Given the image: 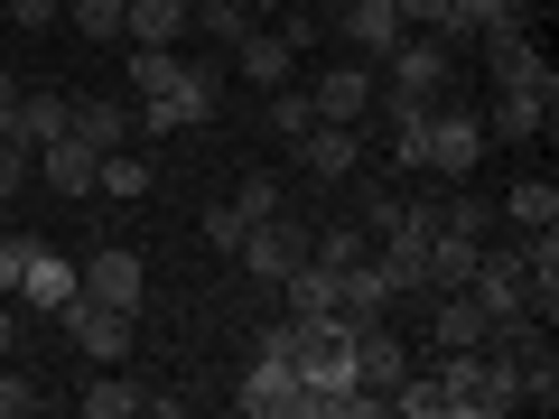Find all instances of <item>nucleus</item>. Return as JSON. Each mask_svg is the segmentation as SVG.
Instances as JSON below:
<instances>
[{"mask_svg":"<svg viewBox=\"0 0 559 419\" xmlns=\"http://www.w3.org/2000/svg\"><path fill=\"white\" fill-rule=\"evenodd\" d=\"M131 131L140 140H168V131H197V121H215V94H224V65H197L178 57V47H131Z\"/></svg>","mask_w":559,"mask_h":419,"instance_id":"obj_1","label":"nucleus"},{"mask_svg":"<svg viewBox=\"0 0 559 419\" xmlns=\"http://www.w3.org/2000/svg\"><path fill=\"white\" fill-rule=\"evenodd\" d=\"M439 400H448V419H503V410H522V382L503 355L457 345V355H439Z\"/></svg>","mask_w":559,"mask_h":419,"instance_id":"obj_2","label":"nucleus"},{"mask_svg":"<svg viewBox=\"0 0 559 419\" xmlns=\"http://www.w3.org/2000/svg\"><path fill=\"white\" fill-rule=\"evenodd\" d=\"M382 94L392 103H448L457 94V47H448L439 28H411V38L382 57Z\"/></svg>","mask_w":559,"mask_h":419,"instance_id":"obj_3","label":"nucleus"},{"mask_svg":"<svg viewBox=\"0 0 559 419\" xmlns=\"http://www.w3.org/2000/svg\"><path fill=\"white\" fill-rule=\"evenodd\" d=\"M485 168V112L476 103H429V178L466 187Z\"/></svg>","mask_w":559,"mask_h":419,"instance_id":"obj_4","label":"nucleus"},{"mask_svg":"<svg viewBox=\"0 0 559 419\" xmlns=\"http://www.w3.org/2000/svg\"><path fill=\"white\" fill-rule=\"evenodd\" d=\"M234 410H242V419H308V382H299V363L261 345V355L242 363V392H234Z\"/></svg>","mask_w":559,"mask_h":419,"instance_id":"obj_5","label":"nucleus"},{"mask_svg":"<svg viewBox=\"0 0 559 419\" xmlns=\"http://www.w3.org/2000/svg\"><path fill=\"white\" fill-rule=\"evenodd\" d=\"M364 149H373V131H355V121H308L299 140H289V159H299L308 187H336L364 168Z\"/></svg>","mask_w":559,"mask_h":419,"instance_id":"obj_6","label":"nucleus"},{"mask_svg":"<svg viewBox=\"0 0 559 419\" xmlns=\"http://www.w3.org/2000/svg\"><path fill=\"white\" fill-rule=\"evenodd\" d=\"M308 234H318V224H308V215H289V205H280V215H261L252 224V234H242V271H252V279H271V289H280V279H289V271H299V261H308Z\"/></svg>","mask_w":559,"mask_h":419,"instance_id":"obj_7","label":"nucleus"},{"mask_svg":"<svg viewBox=\"0 0 559 419\" xmlns=\"http://www.w3.org/2000/svg\"><path fill=\"white\" fill-rule=\"evenodd\" d=\"M466 299L485 308V318H532V271H522V242H485L476 252V279H466Z\"/></svg>","mask_w":559,"mask_h":419,"instance_id":"obj_8","label":"nucleus"},{"mask_svg":"<svg viewBox=\"0 0 559 419\" xmlns=\"http://www.w3.org/2000/svg\"><path fill=\"white\" fill-rule=\"evenodd\" d=\"M140 308H103V299H84V289H75V308H66V336H75V355L84 363H121V355H131V336H140Z\"/></svg>","mask_w":559,"mask_h":419,"instance_id":"obj_9","label":"nucleus"},{"mask_svg":"<svg viewBox=\"0 0 559 419\" xmlns=\"http://www.w3.org/2000/svg\"><path fill=\"white\" fill-rule=\"evenodd\" d=\"M373 103H382V75H373L364 57H355V65H326V75L308 84V112H318V121H355V131H364Z\"/></svg>","mask_w":559,"mask_h":419,"instance_id":"obj_10","label":"nucleus"},{"mask_svg":"<svg viewBox=\"0 0 559 419\" xmlns=\"http://www.w3.org/2000/svg\"><path fill=\"white\" fill-rule=\"evenodd\" d=\"M75 289H84V261H66V252H28V271H20V308L28 318H66L75 308Z\"/></svg>","mask_w":559,"mask_h":419,"instance_id":"obj_11","label":"nucleus"},{"mask_svg":"<svg viewBox=\"0 0 559 419\" xmlns=\"http://www.w3.org/2000/svg\"><path fill=\"white\" fill-rule=\"evenodd\" d=\"M550 75V57H540V38L522 20H503V28H485V84L495 94H513V84H540Z\"/></svg>","mask_w":559,"mask_h":419,"instance_id":"obj_12","label":"nucleus"},{"mask_svg":"<svg viewBox=\"0 0 559 419\" xmlns=\"http://www.w3.org/2000/svg\"><path fill=\"white\" fill-rule=\"evenodd\" d=\"M559 112V75L540 84H513V94H495V112H485V140H540Z\"/></svg>","mask_w":559,"mask_h":419,"instance_id":"obj_13","label":"nucleus"},{"mask_svg":"<svg viewBox=\"0 0 559 419\" xmlns=\"http://www.w3.org/2000/svg\"><path fill=\"white\" fill-rule=\"evenodd\" d=\"M84 299H103V308H140V299H150V261H140L131 242H103V252L84 261Z\"/></svg>","mask_w":559,"mask_h":419,"instance_id":"obj_14","label":"nucleus"},{"mask_svg":"<svg viewBox=\"0 0 559 419\" xmlns=\"http://www.w3.org/2000/svg\"><path fill=\"white\" fill-rule=\"evenodd\" d=\"M224 65H234L242 84H261V94H280V84L299 75V47L280 38V28H242V38L224 47Z\"/></svg>","mask_w":559,"mask_h":419,"instance_id":"obj_15","label":"nucleus"},{"mask_svg":"<svg viewBox=\"0 0 559 419\" xmlns=\"http://www.w3.org/2000/svg\"><path fill=\"white\" fill-rule=\"evenodd\" d=\"M345 345H355V382H364V392H392V382L411 373V345L392 336V318H364V326H345Z\"/></svg>","mask_w":559,"mask_h":419,"instance_id":"obj_16","label":"nucleus"},{"mask_svg":"<svg viewBox=\"0 0 559 419\" xmlns=\"http://www.w3.org/2000/svg\"><path fill=\"white\" fill-rule=\"evenodd\" d=\"M336 28H345V47H355L364 65H382V57H392L401 38H411L392 0H336Z\"/></svg>","mask_w":559,"mask_h":419,"instance_id":"obj_17","label":"nucleus"},{"mask_svg":"<svg viewBox=\"0 0 559 419\" xmlns=\"http://www.w3.org/2000/svg\"><path fill=\"white\" fill-rule=\"evenodd\" d=\"M66 131H75L94 159H103V149H121V140H140L131 131V103H112V94H66Z\"/></svg>","mask_w":559,"mask_h":419,"instance_id":"obj_18","label":"nucleus"},{"mask_svg":"<svg viewBox=\"0 0 559 419\" xmlns=\"http://www.w3.org/2000/svg\"><path fill=\"white\" fill-rule=\"evenodd\" d=\"M187 28V0H121V47H178Z\"/></svg>","mask_w":559,"mask_h":419,"instance_id":"obj_19","label":"nucleus"},{"mask_svg":"<svg viewBox=\"0 0 559 419\" xmlns=\"http://www.w3.org/2000/svg\"><path fill=\"white\" fill-rule=\"evenodd\" d=\"M75 410H84V419H140V410H150V392H140L121 363H94V382L75 392Z\"/></svg>","mask_w":559,"mask_h":419,"instance_id":"obj_20","label":"nucleus"},{"mask_svg":"<svg viewBox=\"0 0 559 419\" xmlns=\"http://www.w3.org/2000/svg\"><path fill=\"white\" fill-rule=\"evenodd\" d=\"M476 252H485V242H466V234H429V261H419V289H429V299L466 289V279H476Z\"/></svg>","mask_w":559,"mask_h":419,"instance_id":"obj_21","label":"nucleus"},{"mask_svg":"<svg viewBox=\"0 0 559 419\" xmlns=\"http://www.w3.org/2000/svg\"><path fill=\"white\" fill-rule=\"evenodd\" d=\"M38 178L57 187V196L84 205V196H94V149H84L75 131H66V140H38Z\"/></svg>","mask_w":559,"mask_h":419,"instance_id":"obj_22","label":"nucleus"},{"mask_svg":"<svg viewBox=\"0 0 559 419\" xmlns=\"http://www.w3.org/2000/svg\"><path fill=\"white\" fill-rule=\"evenodd\" d=\"M336 318H345V326H364V318H392V289H382L373 252H364V261H345V271H336Z\"/></svg>","mask_w":559,"mask_h":419,"instance_id":"obj_23","label":"nucleus"},{"mask_svg":"<svg viewBox=\"0 0 559 419\" xmlns=\"http://www.w3.org/2000/svg\"><path fill=\"white\" fill-rule=\"evenodd\" d=\"M94 196H112V205L150 196V149H140V140H121V149H103V159H94Z\"/></svg>","mask_w":559,"mask_h":419,"instance_id":"obj_24","label":"nucleus"},{"mask_svg":"<svg viewBox=\"0 0 559 419\" xmlns=\"http://www.w3.org/2000/svg\"><path fill=\"white\" fill-rule=\"evenodd\" d=\"M532 0H448V20H439V38L448 47H466V38H485V28H503V20H522ZM532 28V20H522Z\"/></svg>","mask_w":559,"mask_h":419,"instance_id":"obj_25","label":"nucleus"},{"mask_svg":"<svg viewBox=\"0 0 559 419\" xmlns=\"http://www.w3.org/2000/svg\"><path fill=\"white\" fill-rule=\"evenodd\" d=\"M280 299H289V318H336V271L326 261H299V271L280 279Z\"/></svg>","mask_w":559,"mask_h":419,"instance_id":"obj_26","label":"nucleus"},{"mask_svg":"<svg viewBox=\"0 0 559 419\" xmlns=\"http://www.w3.org/2000/svg\"><path fill=\"white\" fill-rule=\"evenodd\" d=\"M503 224H513V234L559 224V187H550V178H513V187H503Z\"/></svg>","mask_w":559,"mask_h":419,"instance_id":"obj_27","label":"nucleus"},{"mask_svg":"<svg viewBox=\"0 0 559 419\" xmlns=\"http://www.w3.org/2000/svg\"><path fill=\"white\" fill-rule=\"evenodd\" d=\"M485 326H495V318H485L466 289H448V299H439V355H457V345H485Z\"/></svg>","mask_w":559,"mask_h":419,"instance_id":"obj_28","label":"nucleus"},{"mask_svg":"<svg viewBox=\"0 0 559 419\" xmlns=\"http://www.w3.org/2000/svg\"><path fill=\"white\" fill-rule=\"evenodd\" d=\"M187 20H197L215 47H234L242 28H261V10H252V0H187Z\"/></svg>","mask_w":559,"mask_h":419,"instance_id":"obj_29","label":"nucleus"},{"mask_svg":"<svg viewBox=\"0 0 559 419\" xmlns=\"http://www.w3.org/2000/svg\"><path fill=\"white\" fill-rule=\"evenodd\" d=\"M364 252H373L364 224H318V234H308V261H326V271H345V261H364Z\"/></svg>","mask_w":559,"mask_h":419,"instance_id":"obj_30","label":"nucleus"},{"mask_svg":"<svg viewBox=\"0 0 559 419\" xmlns=\"http://www.w3.org/2000/svg\"><path fill=\"white\" fill-rule=\"evenodd\" d=\"M224 205H234L242 224H261V215H280V205H289V196H280V178H261V168H252V178H242V187H234V196H224Z\"/></svg>","mask_w":559,"mask_h":419,"instance_id":"obj_31","label":"nucleus"},{"mask_svg":"<svg viewBox=\"0 0 559 419\" xmlns=\"http://www.w3.org/2000/svg\"><path fill=\"white\" fill-rule=\"evenodd\" d=\"M20 131L28 140H66V94H20Z\"/></svg>","mask_w":559,"mask_h":419,"instance_id":"obj_32","label":"nucleus"},{"mask_svg":"<svg viewBox=\"0 0 559 419\" xmlns=\"http://www.w3.org/2000/svg\"><path fill=\"white\" fill-rule=\"evenodd\" d=\"M66 20H75L94 47H112L121 38V0H66Z\"/></svg>","mask_w":559,"mask_h":419,"instance_id":"obj_33","label":"nucleus"},{"mask_svg":"<svg viewBox=\"0 0 559 419\" xmlns=\"http://www.w3.org/2000/svg\"><path fill=\"white\" fill-rule=\"evenodd\" d=\"M261 121H271V140H299V131H308L318 112H308V94H299V84H280V94H271V112H261Z\"/></svg>","mask_w":559,"mask_h":419,"instance_id":"obj_34","label":"nucleus"},{"mask_svg":"<svg viewBox=\"0 0 559 419\" xmlns=\"http://www.w3.org/2000/svg\"><path fill=\"white\" fill-rule=\"evenodd\" d=\"M38 178V140H0V196H20Z\"/></svg>","mask_w":559,"mask_h":419,"instance_id":"obj_35","label":"nucleus"},{"mask_svg":"<svg viewBox=\"0 0 559 419\" xmlns=\"http://www.w3.org/2000/svg\"><path fill=\"white\" fill-rule=\"evenodd\" d=\"M401 205H411V196H392V187H364V234H392V224H401Z\"/></svg>","mask_w":559,"mask_h":419,"instance_id":"obj_36","label":"nucleus"},{"mask_svg":"<svg viewBox=\"0 0 559 419\" xmlns=\"http://www.w3.org/2000/svg\"><path fill=\"white\" fill-rule=\"evenodd\" d=\"M28 252H38L28 234H0V299H20V271H28Z\"/></svg>","mask_w":559,"mask_h":419,"instance_id":"obj_37","label":"nucleus"},{"mask_svg":"<svg viewBox=\"0 0 559 419\" xmlns=\"http://www.w3.org/2000/svg\"><path fill=\"white\" fill-rule=\"evenodd\" d=\"M0 20H20V38H38V28H57V20H66V0H10Z\"/></svg>","mask_w":559,"mask_h":419,"instance_id":"obj_38","label":"nucleus"},{"mask_svg":"<svg viewBox=\"0 0 559 419\" xmlns=\"http://www.w3.org/2000/svg\"><path fill=\"white\" fill-rule=\"evenodd\" d=\"M242 234H252V224H242L234 205H205V242H215V252H242Z\"/></svg>","mask_w":559,"mask_h":419,"instance_id":"obj_39","label":"nucleus"},{"mask_svg":"<svg viewBox=\"0 0 559 419\" xmlns=\"http://www.w3.org/2000/svg\"><path fill=\"white\" fill-rule=\"evenodd\" d=\"M28 410H38V392H28L20 373H0V419H28Z\"/></svg>","mask_w":559,"mask_h":419,"instance_id":"obj_40","label":"nucleus"},{"mask_svg":"<svg viewBox=\"0 0 559 419\" xmlns=\"http://www.w3.org/2000/svg\"><path fill=\"white\" fill-rule=\"evenodd\" d=\"M392 10H401V28H439L448 20V0H392Z\"/></svg>","mask_w":559,"mask_h":419,"instance_id":"obj_41","label":"nucleus"},{"mask_svg":"<svg viewBox=\"0 0 559 419\" xmlns=\"http://www.w3.org/2000/svg\"><path fill=\"white\" fill-rule=\"evenodd\" d=\"M10 345H20V299H0V363H10Z\"/></svg>","mask_w":559,"mask_h":419,"instance_id":"obj_42","label":"nucleus"},{"mask_svg":"<svg viewBox=\"0 0 559 419\" xmlns=\"http://www.w3.org/2000/svg\"><path fill=\"white\" fill-rule=\"evenodd\" d=\"M0 140H28V131H20V103H0Z\"/></svg>","mask_w":559,"mask_h":419,"instance_id":"obj_43","label":"nucleus"},{"mask_svg":"<svg viewBox=\"0 0 559 419\" xmlns=\"http://www.w3.org/2000/svg\"><path fill=\"white\" fill-rule=\"evenodd\" d=\"M0 103H20V84H10V65H0Z\"/></svg>","mask_w":559,"mask_h":419,"instance_id":"obj_44","label":"nucleus"},{"mask_svg":"<svg viewBox=\"0 0 559 419\" xmlns=\"http://www.w3.org/2000/svg\"><path fill=\"white\" fill-rule=\"evenodd\" d=\"M0 234H10V196H0Z\"/></svg>","mask_w":559,"mask_h":419,"instance_id":"obj_45","label":"nucleus"}]
</instances>
